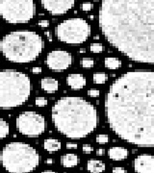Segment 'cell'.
I'll return each instance as SVG.
<instances>
[{"instance_id":"cell-1","label":"cell","mask_w":154,"mask_h":173,"mask_svg":"<svg viewBox=\"0 0 154 173\" xmlns=\"http://www.w3.org/2000/svg\"><path fill=\"white\" fill-rule=\"evenodd\" d=\"M105 117L119 138L139 147L154 145V72L136 69L114 81L105 95Z\"/></svg>"},{"instance_id":"cell-2","label":"cell","mask_w":154,"mask_h":173,"mask_svg":"<svg viewBox=\"0 0 154 173\" xmlns=\"http://www.w3.org/2000/svg\"><path fill=\"white\" fill-rule=\"evenodd\" d=\"M98 23L105 40L128 59L154 63V0H102Z\"/></svg>"},{"instance_id":"cell-3","label":"cell","mask_w":154,"mask_h":173,"mask_svg":"<svg viewBox=\"0 0 154 173\" xmlns=\"http://www.w3.org/2000/svg\"><path fill=\"white\" fill-rule=\"evenodd\" d=\"M51 118L57 131L72 139L88 137L98 121L95 107L81 96H64L57 100L51 110Z\"/></svg>"},{"instance_id":"cell-4","label":"cell","mask_w":154,"mask_h":173,"mask_svg":"<svg viewBox=\"0 0 154 173\" xmlns=\"http://www.w3.org/2000/svg\"><path fill=\"white\" fill-rule=\"evenodd\" d=\"M42 38L34 31H13L0 41V51L5 59L12 63L33 62L42 54Z\"/></svg>"},{"instance_id":"cell-5","label":"cell","mask_w":154,"mask_h":173,"mask_svg":"<svg viewBox=\"0 0 154 173\" xmlns=\"http://www.w3.org/2000/svg\"><path fill=\"white\" fill-rule=\"evenodd\" d=\"M29 76L16 69L0 70V108L12 109L21 106L31 94Z\"/></svg>"},{"instance_id":"cell-6","label":"cell","mask_w":154,"mask_h":173,"mask_svg":"<svg viewBox=\"0 0 154 173\" xmlns=\"http://www.w3.org/2000/svg\"><path fill=\"white\" fill-rule=\"evenodd\" d=\"M41 155L28 143L10 142L0 153V163L8 173H30L41 163Z\"/></svg>"},{"instance_id":"cell-7","label":"cell","mask_w":154,"mask_h":173,"mask_svg":"<svg viewBox=\"0 0 154 173\" xmlns=\"http://www.w3.org/2000/svg\"><path fill=\"white\" fill-rule=\"evenodd\" d=\"M55 34L62 42L79 44L88 40L91 35V26L86 19L82 17L68 18L57 25Z\"/></svg>"},{"instance_id":"cell-8","label":"cell","mask_w":154,"mask_h":173,"mask_svg":"<svg viewBox=\"0 0 154 173\" xmlns=\"http://www.w3.org/2000/svg\"><path fill=\"white\" fill-rule=\"evenodd\" d=\"M35 13L34 0H0V16L8 23H27Z\"/></svg>"},{"instance_id":"cell-9","label":"cell","mask_w":154,"mask_h":173,"mask_svg":"<svg viewBox=\"0 0 154 173\" xmlns=\"http://www.w3.org/2000/svg\"><path fill=\"white\" fill-rule=\"evenodd\" d=\"M17 131L27 138H37L46 128V121L43 115L36 112L26 111L17 115L16 119Z\"/></svg>"},{"instance_id":"cell-10","label":"cell","mask_w":154,"mask_h":173,"mask_svg":"<svg viewBox=\"0 0 154 173\" xmlns=\"http://www.w3.org/2000/svg\"><path fill=\"white\" fill-rule=\"evenodd\" d=\"M46 66L54 71H62L70 67L72 63V55L63 49L50 51L46 56Z\"/></svg>"},{"instance_id":"cell-11","label":"cell","mask_w":154,"mask_h":173,"mask_svg":"<svg viewBox=\"0 0 154 173\" xmlns=\"http://www.w3.org/2000/svg\"><path fill=\"white\" fill-rule=\"evenodd\" d=\"M75 0H41L42 8L54 16H60L73 8Z\"/></svg>"},{"instance_id":"cell-12","label":"cell","mask_w":154,"mask_h":173,"mask_svg":"<svg viewBox=\"0 0 154 173\" xmlns=\"http://www.w3.org/2000/svg\"><path fill=\"white\" fill-rule=\"evenodd\" d=\"M133 165L136 173H154V157L150 154H141L135 158Z\"/></svg>"},{"instance_id":"cell-13","label":"cell","mask_w":154,"mask_h":173,"mask_svg":"<svg viewBox=\"0 0 154 173\" xmlns=\"http://www.w3.org/2000/svg\"><path fill=\"white\" fill-rule=\"evenodd\" d=\"M68 86L74 91H79L87 84L86 77L81 73H70L67 77Z\"/></svg>"},{"instance_id":"cell-14","label":"cell","mask_w":154,"mask_h":173,"mask_svg":"<svg viewBox=\"0 0 154 173\" xmlns=\"http://www.w3.org/2000/svg\"><path fill=\"white\" fill-rule=\"evenodd\" d=\"M108 156L113 161H123L128 157V150L125 147L114 146L108 150Z\"/></svg>"},{"instance_id":"cell-15","label":"cell","mask_w":154,"mask_h":173,"mask_svg":"<svg viewBox=\"0 0 154 173\" xmlns=\"http://www.w3.org/2000/svg\"><path fill=\"white\" fill-rule=\"evenodd\" d=\"M41 87L44 92L53 93L58 91L59 83H58L57 79L52 78V77H44L41 81Z\"/></svg>"},{"instance_id":"cell-16","label":"cell","mask_w":154,"mask_h":173,"mask_svg":"<svg viewBox=\"0 0 154 173\" xmlns=\"http://www.w3.org/2000/svg\"><path fill=\"white\" fill-rule=\"evenodd\" d=\"M61 164L64 168H74V166L78 165L80 164V158L78 155H76V154L68 153L61 157Z\"/></svg>"},{"instance_id":"cell-17","label":"cell","mask_w":154,"mask_h":173,"mask_svg":"<svg viewBox=\"0 0 154 173\" xmlns=\"http://www.w3.org/2000/svg\"><path fill=\"white\" fill-rule=\"evenodd\" d=\"M87 170L90 173H102L105 170V164L99 160H89Z\"/></svg>"},{"instance_id":"cell-18","label":"cell","mask_w":154,"mask_h":173,"mask_svg":"<svg viewBox=\"0 0 154 173\" xmlns=\"http://www.w3.org/2000/svg\"><path fill=\"white\" fill-rule=\"evenodd\" d=\"M62 147V143L59 139H46L43 142V148L47 152H56L59 151Z\"/></svg>"},{"instance_id":"cell-19","label":"cell","mask_w":154,"mask_h":173,"mask_svg":"<svg viewBox=\"0 0 154 173\" xmlns=\"http://www.w3.org/2000/svg\"><path fill=\"white\" fill-rule=\"evenodd\" d=\"M104 66L109 69H118L121 67V61L116 57H107L104 60Z\"/></svg>"},{"instance_id":"cell-20","label":"cell","mask_w":154,"mask_h":173,"mask_svg":"<svg viewBox=\"0 0 154 173\" xmlns=\"http://www.w3.org/2000/svg\"><path fill=\"white\" fill-rule=\"evenodd\" d=\"M10 125L5 119L0 117V139H5L9 135Z\"/></svg>"},{"instance_id":"cell-21","label":"cell","mask_w":154,"mask_h":173,"mask_svg":"<svg viewBox=\"0 0 154 173\" xmlns=\"http://www.w3.org/2000/svg\"><path fill=\"white\" fill-rule=\"evenodd\" d=\"M94 84H104L107 80V74L105 72H95L93 75Z\"/></svg>"},{"instance_id":"cell-22","label":"cell","mask_w":154,"mask_h":173,"mask_svg":"<svg viewBox=\"0 0 154 173\" xmlns=\"http://www.w3.org/2000/svg\"><path fill=\"white\" fill-rule=\"evenodd\" d=\"M103 44L100 42H94L90 45V49L93 53H100L103 51Z\"/></svg>"},{"instance_id":"cell-23","label":"cell","mask_w":154,"mask_h":173,"mask_svg":"<svg viewBox=\"0 0 154 173\" xmlns=\"http://www.w3.org/2000/svg\"><path fill=\"white\" fill-rule=\"evenodd\" d=\"M94 65V61L91 58H83L81 60V66L85 68H90V67H93Z\"/></svg>"},{"instance_id":"cell-24","label":"cell","mask_w":154,"mask_h":173,"mask_svg":"<svg viewBox=\"0 0 154 173\" xmlns=\"http://www.w3.org/2000/svg\"><path fill=\"white\" fill-rule=\"evenodd\" d=\"M109 142V137L105 134H99L96 137V142L99 144H106Z\"/></svg>"},{"instance_id":"cell-25","label":"cell","mask_w":154,"mask_h":173,"mask_svg":"<svg viewBox=\"0 0 154 173\" xmlns=\"http://www.w3.org/2000/svg\"><path fill=\"white\" fill-rule=\"evenodd\" d=\"M35 104L38 107H44L47 104V99L43 96H38L35 99Z\"/></svg>"},{"instance_id":"cell-26","label":"cell","mask_w":154,"mask_h":173,"mask_svg":"<svg viewBox=\"0 0 154 173\" xmlns=\"http://www.w3.org/2000/svg\"><path fill=\"white\" fill-rule=\"evenodd\" d=\"M94 8V6L91 2H83L81 5V9L84 12H90Z\"/></svg>"},{"instance_id":"cell-27","label":"cell","mask_w":154,"mask_h":173,"mask_svg":"<svg viewBox=\"0 0 154 173\" xmlns=\"http://www.w3.org/2000/svg\"><path fill=\"white\" fill-rule=\"evenodd\" d=\"M93 150H94L93 146L88 144V143L83 144V146H82V151H83V153H84V154H90V153L93 152Z\"/></svg>"},{"instance_id":"cell-28","label":"cell","mask_w":154,"mask_h":173,"mask_svg":"<svg viewBox=\"0 0 154 173\" xmlns=\"http://www.w3.org/2000/svg\"><path fill=\"white\" fill-rule=\"evenodd\" d=\"M100 94V92L98 91V89H89L88 91V95L91 96V97H97V96H99Z\"/></svg>"},{"instance_id":"cell-29","label":"cell","mask_w":154,"mask_h":173,"mask_svg":"<svg viewBox=\"0 0 154 173\" xmlns=\"http://www.w3.org/2000/svg\"><path fill=\"white\" fill-rule=\"evenodd\" d=\"M112 173H127V170L121 166H115L112 169Z\"/></svg>"},{"instance_id":"cell-30","label":"cell","mask_w":154,"mask_h":173,"mask_svg":"<svg viewBox=\"0 0 154 173\" xmlns=\"http://www.w3.org/2000/svg\"><path fill=\"white\" fill-rule=\"evenodd\" d=\"M42 28H46V27H48V25H49V21H48V19H42V20L38 21V23Z\"/></svg>"},{"instance_id":"cell-31","label":"cell","mask_w":154,"mask_h":173,"mask_svg":"<svg viewBox=\"0 0 154 173\" xmlns=\"http://www.w3.org/2000/svg\"><path fill=\"white\" fill-rule=\"evenodd\" d=\"M32 72L35 73V74L41 73L42 72V67H34L33 68H32Z\"/></svg>"},{"instance_id":"cell-32","label":"cell","mask_w":154,"mask_h":173,"mask_svg":"<svg viewBox=\"0 0 154 173\" xmlns=\"http://www.w3.org/2000/svg\"><path fill=\"white\" fill-rule=\"evenodd\" d=\"M78 145L76 143H67V148L68 149H76Z\"/></svg>"},{"instance_id":"cell-33","label":"cell","mask_w":154,"mask_h":173,"mask_svg":"<svg viewBox=\"0 0 154 173\" xmlns=\"http://www.w3.org/2000/svg\"><path fill=\"white\" fill-rule=\"evenodd\" d=\"M104 153H105V151H104L103 148H98L97 150H96V155L97 156H103Z\"/></svg>"},{"instance_id":"cell-34","label":"cell","mask_w":154,"mask_h":173,"mask_svg":"<svg viewBox=\"0 0 154 173\" xmlns=\"http://www.w3.org/2000/svg\"><path fill=\"white\" fill-rule=\"evenodd\" d=\"M46 37H47V38H48V41H52V36H51V33H50L49 31L46 32Z\"/></svg>"},{"instance_id":"cell-35","label":"cell","mask_w":154,"mask_h":173,"mask_svg":"<svg viewBox=\"0 0 154 173\" xmlns=\"http://www.w3.org/2000/svg\"><path fill=\"white\" fill-rule=\"evenodd\" d=\"M41 173H57L56 171H53V170H44Z\"/></svg>"},{"instance_id":"cell-36","label":"cell","mask_w":154,"mask_h":173,"mask_svg":"<svg viewBox=\"0 0 154 173\" xmlns=\"http://www.w3.org/2000/svg\"><path fill=\"white\" fill-rule=\"evenodd\" d=\"M46 163L48 164H51L53 163V161H52V159H47L46 161Z\"/></svg>"},{"instance_id":"cell-37","label":"cell","mask_w":154,"mask_h":173,"mask_svg":"<svg viewBox=\"0 0 154 173\" xmlns=\"http://www.w3.org/2000/svg\"><path fill=\"white\" fill-rule=\"evenodd\" d=\"M86 49L85 48H80V53H85Z\"/></svg>"},{"instance_id":"cell-38","label":"cell","mask_w":154,"mask_h":173,"mask_svg":"<svg viewBox=\"0 0 154 173\" xmlns=\"http://www.w3.org/2000/svg\"><path fill=\"white\" fill-rule=\"evenodd\" d=\"M94 40H98L99 37H98V36H94Z\"/></svg>"},{"instance_id":"cell-39","label":"cell","mask_w":154,"mask_h":173,"mask_svg":"<svg viewBox=\"0 0 154 173\" xmlns=\"http://www.w3.org/2000/svg\"><path fill=\"white\" fill-rule=\"evenodd\" d=\"M90 18H91V19H94V16H90Z\"/></svg>"}]
</instances>
